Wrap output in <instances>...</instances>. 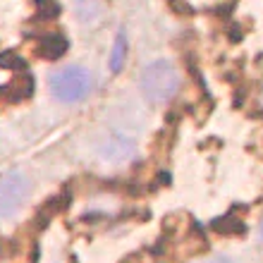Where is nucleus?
Segmentation results:
<instances>
[{"label":"nucleus","instance_id":"obj_1","mask_svg":"<svg viewBox=\"0 0 263 263\" xmlns=\"http://www.w3.org/2000/svg\"><path fill=\"white\" fill-rule=\"evenodd\" d=\"M139 86L148 103L163 105L180 89V72L170 60H153L141 69Z\"/></svg>","mask_w":263,"mask_h":263},{"label":"nucleus","instance_id":"obj_2","mask_svg":"<svg viewBox=\"0 0 263 263\" xmlns=\"http://www.w3.org/2000/svg\"><path fill=\"white\" fill-rule=\"evenodd\" d=\"M50 93L60 101V103H79L91 93L93 79H91L89 69L72 65V67H63L53 72L48 77Z\"/></svg>","mask_w":263,"mask_h":263},{"label":"nucleus","instance_id":"obj_3","mask_svg":"<svg viewBox=\"0 0 263 263\" xmlns=\"http://www.w3.org/2000/svg\"><path fill=\"white\" fill-rule=\"evenodd\" d=\"M29 189H31L29 180L17 170L0 175V218H10L17 213L27 201Z\"/></svg>","mask_w":263,"mask_h":263},{"label":"nucleus","instance_id":"obj_4","mask_svg":"<svg viewBox=\"0 0 263 263\" xmlns=\"http://www.w3.org/2000/svg\"><path fill=\"white\" fill-rule=\"evenodd\" d=\"M67 50V39L63 34H50L46 36L41 43H39V55L48 58V60H58V58L65 55Z\"/></svg>","mask_w":263,"mask_h":263},{"label":"nucleus","instance_id":"obj_5","mask_svg":"<svg viewBox=\"0 0 263 263\" xmlns=\"http://www.w3.org/2000/svg\"><path fill=\"white\" fill-rule=\"evenodd\" d=\"M125 60H127V39H125V34H118L115 36V43H112V50H110V69L112 72H120Z\"/></svg>","mask_w":263,"mask_h":263},{"label":"nucleus","instance_id":"obj_6","mask_svg":"<svg viewBox=\"0 0 263 263\" xmlns=\"http://www.w3.org/2000/svg\"><path fill=\"white\" fill-rule=\"evenodd\" d=\"M77 12L82 20H93L101 14V3L98 0H77Z\"/></svg>","mask_w":263,"mask_h":263},{"label":"nucleus","instance_id":"obj_7","mask_svg":"<svg viewBox=\"0 0 263 263\" xmlns=\"http://www.w3.org/2000/svg\"><path fill=\"white\" fill-rule=\"evenodd\" d=\"M206 263H232V261H230V258H213V261H206Z\"/></svg>","mask_w":263,"mask_h":263},{"label":"nucleus","instance_id":"obj_8","mask_svg":"<svg viewBox=\"0 0 263 263\" xmlns=\"http://www.w3.org/2000/svg\"><path fill=\"white\" fill-rule=\"evenodd\" d=\"M258 235H261V239H263V222H261V228H258Z\"/></svg>","mask_w":263,"mask_h":263}]
</instances>
